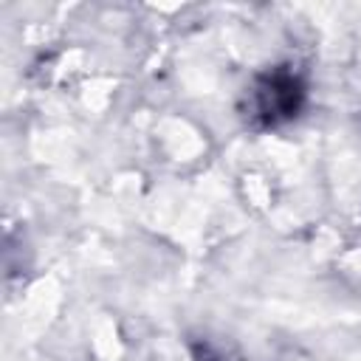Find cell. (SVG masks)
I'll list each match as a JSON object with an SVG mask.
<instances>
[{
  "instance_id": "obj_1",
  "label": "cell",
  "mask_w": 361,
  "mask_h": 361,
  "mask_svg": "<svg viewBox=\"0 0 361 361\" xmlns=\"http://www.w3.org/2000/svg\"><path fill=\"white\" fill-rule=\"evenodd\" d=\"M299 104H302V82L288 71H271L268 76L257 79V85L251 87L248 113L262 124H279L296 116Z\"/></svg>"
}]
</instances>
